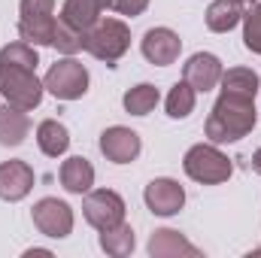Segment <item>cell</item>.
I'll return each instance as SVG.
<instances>
[{"label":"cell","mask_w":261,"mask_h":258,"mask_svg":"<svg viewBox=\"0 0 261 258\" xmlns=\"http://www.w3.org/2000/svg\"><path fill=\"white\" fill-rule=\"evenodd\" d=\"M255 122H258V113H255V100L252 97L219 91V100L213 104L203 131H206L210 143L219 146V143H237V140L249 137Z\"/></svg>","instance_id":"obj_1"},{"label":"cell","mask_w":261,"mask_h":258,"mask_svg":"<svg viewBox=\"0 0 261 258\" xmlns=\"http://www.w3.org/2000/svg\"><path fill=\"white\" fill-rule=\"evenodd\" d=\"M82 49L97 61L116 64L130 49V28L122 18H97L82 37Z\"/></svg>","instance_id":"obj_2"},{"label":"cell","mask_w":261,"mask_h":258,"mask_svg":"<svg viewBox=\"0 0 261 258\" xmlns=\"http://www.w3.org/2000/svg\"><path fill=\"white\" fill-rule=\"evenodd\" d=\"M43 91H46V85L37 79V70L0 64V94L6 97V104L31 113L43 104Z\"/></svg>","instance_id":"obj_3"},{"label":"cell","mask_w":261,"mask_h":258,"mask_svg":"<svg viewBox=\"0 0 261 258\" xmlns=\"http://www.w3.org/2000/svg\"><path fill=\"white\" fill-rule=\"evenodd\" d=\"M182 167L200 186H219V183H225L234 173L231 158L216 143H197V146H192L186 152V158H182Z\"/></svg>","instance_id":"obj_4"},{"label":"cell","mask_w":261,"mask_h":258,"mask_svg":"<svg viewBox=\"0 0 261 258\" xmlns=\"http://www.w3.org/2000/svg\"><path fill=\"white\" fill-rule=\"evenodd\" d=\"M18 37L31 46H52L55 37V0H21L18 6Z\"/></svg>","instance_id":"obj_5"},{"label":"cell","mask_w":261,"mask_h":258,"mask_svg":"<svg viewBox=\"0 0 261 258\" xmlns=\"http://www.w3.org/2000/svg\"><path fill=\"white\" fill-rule=\"evenodd\" d=\"M43 85L58 100H79L88 91V70H85L82 61H76L73 55H67V58H61V61H55V64L49 67Z\"/></svg>","instance_id":"obj_6"},{"label":"cell","mask_w":261,"mask_h":258,"mask_svg":"<svg viewBox=\"0 0 261 258\" xmlns=\"http://www.w3.org/2000/svg\"><path fill=\"white\" fill-rule=\"evenodd\" d=\"M82 216L91 228L107 231L125 222V200L122 194H116L113 189H97V192H85L82 200Z\"/></svg>","instance_id":"obj_7"},{"label":"cell","mask_w":261,"mask_h":258,"mask_svg":"<svg viewBox=\"0 0 261 258\" xmlns=\"http://www.w3.org/2000/svg\"><path fill=\"white\" fill-rule=\"evenodd\" d=\"M34 225L40 234L52 237V240H64L73 231V207L67 200H58V197H43L34 203Z\"/></svg>","instance_id":"obj_8"},{"label":"cell","mask_w":261,"mask_h":258,"mask_svg":"<svg viewBox=\"0 0 261 258\" xmlns=\"http://www.w3.org/2000/svg\"><path fill=\"white\" fill-rule=\"evenodd\" d=\"M140 49H143V58L155 67H167L176 64L179 52H182V40L176 31L170 28H149L140 40Z\"/></svg>","instance_id":"obj_9"},{"label":"cell","mask_w":261,"mask_h":258,"mask_svg":"<svg viewBox=\"0 0 261 258\" xmlns=\"http://www.w3.org/2000/svg\"><path fill=\"white\" fill-rule=\"evenodd\" d=\"M143 200L155 216H176L182 210V203H186V189L170 176H158V179H152L146 186Z\"/></svg>","instance_id":"obj_10"},{"label":"cell","mask_w":261,"mask_h":258,"mask_svg":"<svg viewBox=\"0 0 261 258\" xmlns=\"http://www.w3.org/2000/svg\"><path fill=\"white\" fill-rule=\"evenodd\" d=\"M140 149H143L140 134L125 128V125H113V128H107L100 134V152L113 164H130V161H137Z\"/></svg>","instance_id":"obj_11"},{"label":"cell","mask_w":261,"mask_h":258,"mask_svg":"<svg viewBox=\"0 0 261 258\" xmlns=\"http://www.w3.org/2000/svg\"><path fill=\"white\" fill-rule=\"evenodd\" d=\"M34 189V167L28 161H3L0 164V200H24Z\"/></svg>","instance_id":"obj_12"},{"label":"cell","mask_w":261,"mask_h":258,"mask_svg":"<svg viewBox=\"0 0 261 258\" xmlns=\"http://www.w3.org/2000/svg\"><path fill=\"white\" fill-rule=\"evenodd\" d=\"M222 73H225V67H222V61H219L213 52H197V55H192V58L182 64V79H186L195 91H210V88H216L219 79H222Z\"/></svg>","instance_id":"obj_13"},{"label":"cell","mask_w":261,"mask_h":258,"mask_svg":"<svg viewBox=\"0 0 261 258\" xmlns=\"http://www.w3.org/2000/svg\"><path fill=\"white\" fill-rule=\"evenodd\" d=\"M149 255L152 258H179V255L197 258L200 249H197L195 243H189L179 231H173V228H158V231L149 237Z\"/></svg>","instance_id":"obj_14"},{"label":"cell","mask_w":261,"mask_h":258,"mask_svg":"<svg viewBox=\"0 0 261 258\" xmlns=\"http://www.w3.org/2000/svg\"><path fill=\"white\" fill-rule=\"evenodd\" d=\"M110 3L113 0H64L58 18H64L67 24H73L79 31H88L97 18H103V12L110 9Z\"/></svg>","instance_id":"obj_15"},{"label":"cell","mask_w":261,"mask_h":258,"mask_svg":"<svg viewBox=\"0 0 261 258\" xmlns=\"http://www.w3.org/2000/svg\"><path fill=\"white\" fill-rule=\"evenodd\" d=\"M58 176H61V186L70 194H85V192H91V186H94V167L82 155L67 158L61 164V170H58Z\"/></svg>","instance_id":"obj_16"},{"label":"cell","mask_w":261,"mask_h":258,"mask_svg":"<svg viewBox=\"0 0 261 258\" xmlns=\"http://www.w3.org/2000/svg\"><path fill=\"white\" fill-rule=\"evenodd\" d=\"M31 134V119L28 110H18L12 104L0 107V146H18Z\"/></svg>","instance_id":"obj_17"},{"label":"cell","mask_w":261,"mask_h":258,"mask_svg":"<svg viewBox=\"0 0 261 258\" xmlns=\"http://www.w3.org/2000/svg\"><path fill=\"white\" fill-rule=\"evenodd\" d=\"M243 21V3L240 0H213L206 6V28L213 34H228Z\"/></svg>","instance_id":"obj_18"},{"label":"cell","mask_w":261,"mask_h":258,"mask_svg":"<svg viewBox=\"0 0 261 258\" xmlns=\"http://www.w3.org/2000/svg\"><path fill=\"white\" fill-rule=\"evenodd\" d=\"M37 146H40L43 155L58 158V155H64L67 146H70V131H67L58 119H46V122H40V128H37Z\"/></svg>","instance_id":"obj_19"},{"label":"cell","mask_w":261,"mask_h":258,"mask_svg":"<svg viewBox=\"0 0 261 258\" xmlns=\"http://www.w3.org/2000/svg\"><path fill=\"white\" fill-rule=\"evenodd\" d=\"M219 85H222L225 94H240V97H252L255 100V94L261 88V79L255 76V70H249V67H231V70L222 73Z\"/></svg>","instance_id":"obj_20"},{"label":"cell","mask_w":261,"mask_h":258,"mask_svg":"<svg viewBox=\"0 0 261 258\" xmlns=\"http://www.w3.org/2000/svg\"><path fill=\"white\" fill-rule=\"evenodd\" d=\"M134 246H137V237H134V228H130L128 222H122V225H116V228L100 231V249H103L107 255L125 258V255L134 252Z\"/></svg>","instance_id":"obj_21"},{"label":"cell","mask_w":261,"mask_h":258,"mask_svg":"<svg viewBox=\"0 0 261 258\" xmlns=\"http://www.w3.org/2000/svg\"><path fill=\"white\" fill-rule=\"evenodd\" d=\"M158 100H161V94H158V88L149 85V82H140V85L128 88L125 97H122V104H125V110H128L130 116H149V113L158 107Z\"/></svg>","instance_id":"obj_22"},{"label":"cell","mask_w":261,"mask_h":258,"mask_svg":"<svg viewBox=\"0 0 261 258\" xmlns=\"http://www.w3.org/2000/svg\"><path fill=\"white\" fill-rule=\"evenodd\" d=\"M195 100H197L195 88H192L186 79L176 82V85L170 88V94H167V116H170V119H186V116H192Z\"/></svg>","instance_id":"obj_23"},{"label":"cell","mask_w":261,"mask_h":258,"mask_svg":"<svg viewBox=\"0 0 261 258\" xmlns=\"http://www.w3.org/2000/svg\"><path fill=\"white\" fill-rule=\"evenodd\" d=\"M0 64H15V67H31V70H37V64H40L37 46H31V43H24V40L9 43V46L0 49Z\"/></svg>","instance_id":"obj_24"},{"label":"cell","mask_w":261,"mask_h":258,"mask_svg":"<svg viewBox=\"0 0 261 258\" xmlns=\"http://www.w3.org/2000/svg\"><path fill=\"white\" fill-rule=\"evenodd\" d=\"M82 37H85V31H79V28L67 24L64 18H58V21H55L52 46H55L61 55H76V52H82Z\"/></svg>","instance_id":"obj_25"},{"label":"cell","mask_w":261,"mask_h":258,"mask_svg":"<svg viewBox=\"0 0 261 258\" xmlns=\"http://www.w3.org/2000/svg\"><path fill=\"white\" fill-rule=\"evenodd\" d=\"M243 46L261 55V3H252L249 12H243Z\"/></svg>","instance_id":"obj_26"},{"label":"cell","mask_w":261,"mask_h":258,"mask_svg":"<svg viewBox=\"0 0 261 258\" xmlns=\"http://www.w3.org/2000/svg\"><path fill=\"white\" fill-rule=\"evenodd\" d=\"M146 6H149V0H113L110 3V9H116L119 15H143L146 12Z\"/></svg>","instance_id":"obj_27"},{"label":"cell","mask_w":261,"mask_h":258,"mask_svg":"<svg viewBox=\"0 0 261 258\" xmlns=\"http://www.w3.org/2000/svg\"><path fill=\"white\" fill-rule=\"evenodd\" d=\"M252 170L261 176V149H255V152H252Z\"/></svg>","instance_id":"obj_28"},{"label":"cell","mask_w":261,"mask_h":258,"mask_svg":"<svg viewBox=\"0 0 261 258\" xmlns=\"http://www.w3.org/2000/svg\"><path fill=\"white\" fill-rule=\"evenodd\" d=\"M240 3H249V6H252V3H258V0H240Z\"/></svg>","instance_id":"obj_29"},{"label":"cell","mask_w":261,"mask_h":258,"mask_svg":"<svg viewBox=\"0 0 261 258\" xmlns=\"http://www.w3.org/2000/svg\"><path fill=\"white\" fill-rule=\"evenodd\" d=\"M258 91H261V88H258Z\"/></svg>","instance_id":"obj_30"}]
</instances>
